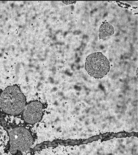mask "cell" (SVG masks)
<instances>
[{
	"instance_id": "obj_10",
	"label": "cell",
	"mask_w": 138,
	"mask_h": 155,
	"mask_svg": "<svg viewBox=\"0 0 138 155\" xmlns=\"http://www.w3.org/2000/svg\"></svg>"
},
{
	"instance_id": "obj_7",
	"label": "cell",
	"mask_w": 138,
	"mask_h": 155,
	"mask_svg": "<svg viewBox=\"0 0 138 155\" xmlns=\"http://www.w3.org/2000/svg\"><path fill=\"white\" fill-rule=\"evenodd\" d=\"M3 133H3V131H0V134H1V135H2V134H3Z\"/></svg>"
},
{
	"instance_id": "obj_1",
	"label": "cell",
	"mask_w": 138,
	"mask_h": 155,
	"mask_svg": "<svg viewBox=\"0 0 138 155\" xmlns=\"http://www.w3.org/2000/svg\"><path fill=\"white\" fill-rule=\"evenodd\" d=\"M25 105V97L17 86L7 87L0 96V106L6 113L19 114L23 110Z\"/></svg>"
},
{
	"instance_id": "obj_6",
	"label": "cell",
	"mask_w": 138,
	"mask_h": 155,
	"mask_svg": "<svg viewBox=\"0 0 138 155\" xmlns=\"http://www.w3.org/2000/svg\"><path fill=\"white\" fill-rule=\"evenodd\" d=\"M62 2L66 4H72L76 2V1H62Z\"/></svg>"
},
{
	"instance_id": "obj_5",
	"label": "cell",
	"mask_w": 138,
	"mask_h": 155,
	"mask_svg": "<svg viewBox=\"0 0 138 155\" xmlns=\"http://www.w3.org/2000/svg\"><path fill=\"white\" fill-rule=\"evenodd\" d=\"M114 33V28L108 22L103 23L100 26L99 31V37L103 39L108 36H111Z\"/></svg>"
},
{
	"instance_id": "obj_2",
	"label": "cell",
	"mask_w": 138,
	"mask_h": 155,
	"mask_svg": "<svg viewBox=\"0 0 138 155\" xmlns=\"http://www.w3.org/2000/svg\"><path fill=\"white\" fill-rule=\"evenodd\" d=\"M110 68L109 62L101 52L92 53L86 59V71L94 78H103L108 73Z\"/></svg>"
},
{
	"instance_id": "obj_4",
	"label": "cell",
	"mask_w": 138,
	"mask_h": 155,
	"mask_svg": "<svg viewBox=\"0 0 138 155\" xmlns=\"http://www.w3.org/2000/svg\"><path fill=\"white\" fill-rule=\"evenodd\" d=\"M42 105L35 101L28 105L24 112V117L27 123L33 124L41 120L42 115Z\"/></svg>"
},
{
	"instance_id": "obj_8",
	"label": "cell",
	"mask_w": 138,
	"mask_h": 155,
	"mask_svg": "<svg viewBox=\"0 0 138 155\" xmlns=\"http://www.w3.org/2000/svg\"><path fill=\"white\" fill-rule=\"evenodd\" d=\"M6 139H9V137L8 136L6 137Z\"/></svg>"
},
{
	"instance_id": "obj_9",
	"label": "cell",
	"mask_w": 138,
	"mask_h": 155,
	"mask_svg": "<svg viewBox=\"0 0 138 155\" xmlns=\"http://www.w3.org/2000/svg\"><path fill=\"white\" fill-rule=\"evenodd\" d=\"M9 155H10V154H9Z\"/></svg>"
},
{
	"instance_id": "obj_3",
	"label": "cell",
	"mask_w": 138,
	"mask_h": 155,
	"mask_svg": "<svg viewBox=\"0 0 138 155\" xmlns=\"http://www.w3.org/2000/svg\"><path fill=\"white\" fill-rule=\"evenodd\" d=\"M11 142L10 152L15 153L17 150L26 151L32 145L33 139L31 133L25 128L19 127L9 133Z\"/></svg>"
}]
</instances>
